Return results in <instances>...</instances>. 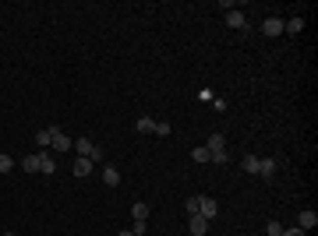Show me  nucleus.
Returning <instances> with one entry per match:
<instances>
[{"label":"nucleus","instance_id":"1","mask_svg":"<svg viewBox=\"0 0 318 236\" xmlns=\"http://www.w3.org/2000/svg\"><path fill=\"white\" fill-rule=\"evenodd\" d=\"M75 152H78V159H92V162L103 159V148H99L96 141H88V138H78V141H75Z\"/></svg>","mask_w":318,"mask_h":236},{"label":"nucleus","instance_id":"2","mask_svg":"<svg viewBox=\"0 0 318 236\" xmlns=\"http://www.w3.org/2000/svg\"><path fill=\"white\" fill-rule=\"evenodd\" d=\"M198 215H202V219H209V222H212V219H216V215H219V205H216V201H212V198H205V194H202V198H198Z\"/></svg>","mask_w":318,"mask_h":236},{"label":"nucleus","instance_id":"3","mask_svg":"<svg viewBox=\"0 0 318 236\" xmlns=\"http://www.w3.org/2000/svg\"><path fill=\"white\" fill-rule=\"evenodd\" d=\"M50 148H53V152H71V148H75V141H71L64 131H53V141H50Z\"/></svg>","mask_w":318,"mask_h":236},{"label":"nucleus","instance_id":"4","mask_svg":"<svg viewBox=\"0 0 318 236\" xmlns=\"http://www.w3.org/2000/svg\"><path fill=\"white\" fill-rule=\"evenodd\" d=\"M315 226H318V212L304 208V212L297 215V229H304V233H308V229H315Z\"/></svg>","mask_w":318,"mask_h":236},{"label":"nucleus","instance_id":"5","mask_svg":"<svg viewBox=\"0 0 318 236\" xmlns=\"http://www.w3.org/2000/svg\"><path fill=\"white\" fill-rule=\"evenodd\" d=\"M262 32H265L269 39H276V35H283V18H265V25H262Z\"/></svg>","mask_w":318,"mask_h":236},{"label":"nucleus","instance_id":"6","mask_svg":"<svg viewBox=\"0 0 318 236\" xmlns=\"http://www.w3.org/2000/svg\"><path fill=\"white\" fill-rule=\"evenodd\" d=\"M187 229H191V236H205V233H209V219H202V215H191Z\"/></svg>","mask_w":318,"mask_h":236},{"label":"nucleus","instance_id":"7","mask_svg":"<svg viewBox=\"0 0 318 236\" xmlns=\"http://www.w3.org/2000/svg\"><path fill=\"white\" fill-rule=\"evenodd\" d=\"M227 25H230V28H247V14H244V11H237V7H234V11H227Z\"/></svg>","mask_w":318,"mask_h":236},{"label":"nucleus","instance_id":"8","mask_svg":"<svg viewBox=\"0 0 318 236\" xmlns=\"http://www.w3.org/2000/svg\"><path fill=\"white\" fill-rule=\"evenodd\" d=\"M258 176L272 180V176H276V159H258Z\"/></svg>","mask_w":318,"mask_h":236},{"label":"nucleus","instance_id":"9","mask_svg":"<svg viewBox=\"0 0 318 236\" xmlns=\"http://www.w3.org/2000/svg\"><path fill=\"white\" fill-rule=\"evenodd\" d=\"M39 173H46V176L57 173V162L50 159V152H39Z\"/></svg>","mask_w":318,"mask_h":236},{"label":"nucleus","instance_id":"10","mask_svg":"<svg viewBox=\"0 0 318 236\" xmlns=\"http://www.w3.org/2000/svg\"><path fill=\"white\" fill-rule=\"evenodd\" d=\"M75 176H81V180L92 176V159H75Z\"/></svg>","mask_w":318,"mask_h":236},{"label":"nucleus","instance_id":"11","mask_svg":"<svg viewBox=\"0 0 318 236\" xmlns=\"http://www.w3.org/2000/svg\"><path fill=\"white\" fill-rule=\"evenodd\" d=\"M53 131H57V127H43V131H36V145H39V148H50Z\"/></svg>","mask_w":318,"mask_h":236},{"label":"nucleus","instance_id":"12","mask_svg":"<svg viewBox=\"0 0 318 236\" xmlns=\"http://www.w3.org/2000/svg\"><path fill=\"white\" fill-rule=\"evenodd\" d=\"M103 183H106V187H120V173H117V166H106V169H103Z\"/></svg>","mask_w":318,"mask_h":236},{"label":"nucleus","instance_id":"13","mask_svg":"<svg viewBox=\"0 0 318 236\" xmlns=\"http://www.w3.org/2000/svg\"><path fill=\"white\" fill-rule=\"evenodd\" d=\"M21 169L25 173H39V152H28V155L21 159Z\"/></svg>","mask_w":318,"mask_h":236},{"label":"nucleus","instance_id":"14","mask_svg":"<svg viewBox=\"0 0 318 236\" xmlns=\"http://www.w3.org/2000/svg\"><path fill=\"white\" fill-rule=\"evenodd\" d=\"M135 127H138V134H152V131H156V120H152V116H138Z\"/></svg>","mask_w":318,"mask_h":236},{"label":"nucleus","instance_id":"15","mask_svg":"<svg viewBox=\"0 0 318 236\" xmlns=\"http://www.w3.org/2000/svg\"><path fill=\"white\" fill-rule=\"evenodd\" d=\"M205 148H209V152H227V138H223V134H212Z\"/></svg>","mask_w":318,"mask_h":236},{"label":"nucleus","instance_id":"16","mask_svg":"<svg viewBox=\"0 0 318 236\" xmlns=\"http://www.w3.org/2000/svg\"><path fill=\"white\" fill-rule=\"evenodd\" d=\"M149 212H152V208H149V205H142V201H138V205L131 208V215H135V222H145V219H149Z\"/></svg>","mask_w":318,"mask_h":236},{"label":"nucleus","instance_id":"17","mask_svg":"<svg viewBox=\"0 0 318 236\" xmlns=\"http://www.w3.org/2000/svg\"><path fill=\"white\" fill-rule=\"evenodd\" d=\"M240 166H244V173H255V176H258V155H244Z\"/></svg>","mask_w":318,"mask_h":236},{"label":"nucleus","instance_id":"18","mask_svg":"<svg viewBox=\"0 0 318 236\" xmlns=\"http://www.w3.org/2000/svg\"><path fill=\"white\" fill-rule=\"evenodd\" d=\"M283 28H287V32H290V35H297V32H301V28H304V18H301V14H297V18H290V21H287V25H283Z\"/></svg>","mask_w":318,"mask_h":236},{"label":"nucleus","instance_id":"19","mask_svg":"<svg viewBox=\"0 0 318 236\" xmlns=\"http://www.w3.org/2000/svg\"><path fill=\"white\" fill-rule=\"evenodd\" d=\"M11 169H14V159L7 155V152H0V176H4V173H11Z\"/></svg>","mask_w":318,"mask_h":236},{"label":"nucleus","instance_id":"20","mask_svg":"<svg viewBox=\"0 0 318 236\" xmlns=\"http://www.w3.org/2000/svg\"><path fill=\"white\" fill-rule=\"evenodd\" d=\"M209 162H212V166H227L230 155H227V152H209Z\"/></svg>","mask_w":318,"mask_h":236},{"label":"nucleus","instance_id":"21","mask_svg":"<svg viewBox=\"0 0 318 236\" xmlns=\"http://www.w3.org/2000/svg\"><path fill=\"white\" fill-rule=\"evenodd\" d=\"M279 233H283V226H279L276 219H269V222H265V236H279Z\"/></svg>","mask_w":318,"mask_h":236},{"label":"nucleus","instance_id":"22","mask_svg":"<svg viewBox=\"0 0 318 236\" xmlns=\"http://www.w3.org/2000/svg\"><path fill=\"white\" fill-rule=\"evenodd\" d=\"M191 159H195V162H209V148H205V145H202V148H195V152H191Z\"/></svg>","mask_w":318,"mask_h":236},{"label":"nucleus","instance_id":"23","mask_svg":"<svg viewBox=\"0 0 318 236\" xmlns=\"http://www.w3.org/2000/svg\"><path fill=\"white\" fill-rule=\"evenodd\" d=\"M152 134H159V138H170V124H159V120H156V131H152Z\"/></svg>","mask_w":318,"mask_h":236},{"label":"nucleus","instance_id":"24","mask_svg":"<svg viewBox=\"0 0 318 236\" xmlns=\"http://www.w3.org/2000/svg\"><path fill=\"white\" fill-rule=\"evenodd\" d=\"M184 208H187V215H198V198H187V205H184Z\"/></svg>","mask_w":318,"mask_h":236},{"label":"nucleus","instance_id":"25","mask_svg":"<svg viewBox=\"0 0 318 236\" xmlns=\"http://www.w3.org/2000/svg\"><path fill=\"white\" fill-rule=\"evenodd\" d=\"M131 233H135V236H145V222H135V226H131Z\"/></svg>","mask_w":318,"mask_h":236},{"label":"nucleus","instance_id":"26","mask_svg":"<svg viewBox=\"0 0 318 236\" xmlns=\"http://www.w3.org/2000/svg\"><path fill=\"white\" fill-rule=\"evenodd\" d=\"M279 236H304V229H297V226H294V229H283Z\"/></svg>","mask_w":318,"mask_h":236},{"label":"nucleus","instance_id":"27","mask_svg":"<svg viewBox=\"0 0 318 236\" xmlns=\"http://www.w3.org/2000/svg\"><path fill=\"white\" fill-rule=\"evenodd\" d=\"M117 236H135V233H131V229H124V233H117Z\"/></svg>","mask_w":318,"mask_h":236}]
</instances>
